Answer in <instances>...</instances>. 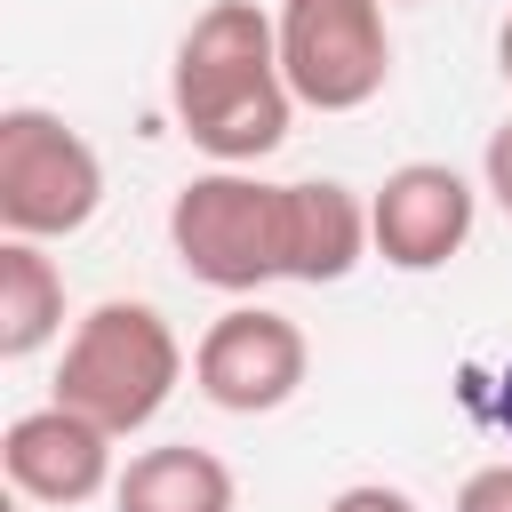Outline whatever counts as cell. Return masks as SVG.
<instances>
[{
    "label": "cell",
    "mask_w": 512,
    "mask_h": 512,
    "mask_svg": "<svg viewBox=\"0 0 512 512\" xmlns=\"http://www.w3.org/2000/svg\"><path fill=\"white\" fill-rule=\"evenodd\" d=\"M168 248L200 288L256 296L264 280H296V288L344 280L376 248V232H368V200L336 176L272 184L256 168H208L168 200Z\"/></svg>",
    "instance_id": "1"
},
{
    "label": "cell",
    "mask_w": 512,
    "mask_h": 512,
    "mask_svg": "<svg viewBox=\"0 0 512 512\" xmlns=\"http://www.w3.org/2000/svg\"><path fill=\"white\" fill-rule=\"evenodd\" d=\"M168 112L216 168H256L288 144L296 88L280 72V32L256 0H208L168 64Z\"/></svg>",
    "instance_id": "2"
},
{
    "label": "cell",
    "mask_w": 512,
    "mask_h": 512,
    "mask_svg": "<svg viewBox=\"0 0 512 512\" xmlns=\"http://www.w3.org/2000/svg\"><path fill=\"white\" fill-rule=\"evenodd\" d=\"M184 384V344L168 328L160 304L144 296H104L72 320L64 336V360H56V400L96 416L112 440L144 432Z\"/></svg>",
    "instance_id": "3"
},
{
    "label": "cell",
    "mask_w": 512,
    "mask_h": 512,
    "mask_svg": "<svg viewBox=\"0 0 512 512\" xmlns=\"http://www.w3.org/2000/svg\"><path fill=\"white\" fill-rule=\"evenodd\" d=\"M96 208H104L96 144L48 104H8L0 112V232L72 240L96 224Z\"/></svg>",
    "instance_id": "4"
},
{
    "label": "cell",
    "mask_w": 512,
    "mask_h": 512,
    "mask_svg": "<svg viewBox=\"0 0 512 512\" xmlns=\"http://www.w3.org/2000/svg\"><path fill=\"white\" fill-rule=\"evenodd\" d=\"M280 72L312 112H360L392 80L384 0H280Z\"/></svg>",
    "instance_id": "5"
},
{
    "label": "cell",
    "mask_w": 512,
    "mask_h": 512,
    "mask_svg": "<svg viewBox=\"0 0 512 512\" xmlns=\"http://www.w3.org/2000/svg\"><path fill=\"white\" fill-rule=\"evenodd\" d=\"M304 376H312V344L272 304H232L192 344V384L224 416H272L304 392Z\"/></svg>",
    "instance_id": "6"
},
{
    "label": "cell",
    "mask_w": 512,
    "mask_h": 512,
    "mask_svg": "<svg viewBox=\"0 0 512 512\" xmlns=\"http://www.w3.org/2000/svg\"><path fill=\"white\" fill-rule=\"evenodd\" d=\"M472 216H480V192L448 160H400L368 192V232L392 272H440L448 256H464Z\"/></svg>",
    "instance_id": "7"
},
{
    "label": "cell",
    "mask_w": 512,
    "mask_h": 512,
    "mask_svg": "<svg viewBox=\"0 0 512 512\" xmlns=\"http://www.w3.org/2000/svg\"><path fill=\"white\" fill-rule=\"evenodd\" d=\"M0 472H8L16 496L48 504V512H72V504H88V496H104V488L120 480V472H112V432H104L96 416L64 408V400L24 408V416L0 432Z\"/></svg>",
    "instance_id": "8"
},
{
    "label": "cell",
    "mask_w": 512,
    "mask_h": 512,
    "mask_svg": "<svg viewBox=\"0 0 512 512\" xmlns=\"http://www.w3.org/2000/svg\"><path fill=\"white\" fill-rule=\"evenodd\" d=\"M232 464L216 448H192V440H160V448H136L128 472L112 480V512H232Z\"/></svg>",
    "instance_id": "9"
},
{
    "label": "cell",
    "mask_w": 512,
    "mask_h": 512,
    "mask_svg": "<svg viewBox=\"0 0 512 512\" xmlns=\"http://www.w3.org/2000/svg\"><path fill=\"white\" fill-rule=\"evenodd\" d=\"M64 336V272L48 240H0V360H32Z\"/></svg>",
    "instance_id": "10"
},
{
    "label": "cell",
    "mask_w": 512,
    "mask_h": 512,
    "mask_svg": "<svg viewBox=\"0 0 512 512\" xmlns=\"http://www.w3.org/2000/svg\"><path fill=\"white\" fill-rule=\"evenodd\" d=\"M456 512H512V456H496V464L464 472V488H456Z\"/></svg>",
    "instance_id": "11"
},
{
    "label": "cell",
    "mask_w": 512,
    "mask_h": 512,
    "mask_svg": "<svg viewBox=\"0 0 512 512\" xmlns=\"http://www.w3.org/2000/svg\"><path fill=\"white\" fill-rule=\"evenodd\" d=\"M320 512H416V496L392 488V480H352V488H336Z\"/></svg>",
    "instance_id": "12"
},
{
    "label": "cell",
    "mask_w": 512,
    "mask_h": 512,
    "mask_svg": "<svg viewBox=\"0 0 512 512\" xmlns=\"http://www.w3.org/2000/svg\"><path fill=\"white\" fill-rule=\"evenodd\" d=\"M480 184H488V200L512 216V120H504V128H488V152H480Z\"/></svg>",
    "instance_id": "13"
},
{
    "label": "cell",
    "mask_w": 512,
    "mask_h": 512,
    "mask_svg": "<svg viewBox=\"0 0 512 512\" xmlns=\"http://www.w3.org/2000/svg\"><path fill=\"white\" fill-rule=\"evenodd\" d=\"M488 416H496V432L512 440V360H504V376H496V400H488Z\"/></svg>",
    "instance_id": "14"
},
{
    "label": "cell",
    "mask_w": 512,
    "mask_h": 512,
    "mask_svg": "<svg viewBox=\"0 0 512 512\" xmlns=\"http://www.w3.org/2000/svg\"><path fill=\"white\" fill-rule=\"evenodd\" d=\"M496 72H504V88H512V16H504V32H496Z\"/></svg>",
    "instance_id": "15"
}]
</instances>
